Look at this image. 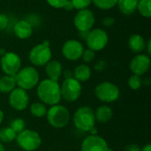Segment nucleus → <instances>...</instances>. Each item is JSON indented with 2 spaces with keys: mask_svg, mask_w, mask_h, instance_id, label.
<instances>
[{
  "mask_svg": "<svg viewBox=\"0 0 151 151\" xmlns=\"http://www.w3.org/2000/svg\"><path fill=\"white\" fill-rule=\"evenodd\" d=\"M107 151H113V150H111V149H108V150Z\"/></svg>",
  "mask_w": 151,
  "mask_h": 151,
  "instance_id": "nucleus-42",
  "label": "nucleus"
},
{
  "mask_svg": "<svg viewBox=\"0 0 151 151\" xmlns=\"http://www.w3.org/2000/svg\"><path fill=\"white\" fill-rule=\"evenodd\" d=\"M25 127H26V124H25L24 119H15L11 122V125H10V127L17 134L21 133L23 130H25Z\"/></svg>",
  "mask_w": 151,
  "mask_h": 151,
  "instance_id": "nucleus-27",
  "label": "nucleus"
},
{
  "mask_svg": "<svg viewBox=\"0 0 151 151\" xmlns=\"http://www.w3.org/2000/svg\"><path fill=\"white\" fill-rule=\"evenodd\" d=\"M48 4L54 8H63L68 0H46Z\"/></svg>",
  "mask_w": 151,
  "mask_h": 151,
  "instance_id": "nucleus-31",
  "label": "nucleus"
},
{
  "mask_svg": "<svg viewBox=\"0 0 151 151\" xmlns=\"http://www.w3.org/2000/svg\"><path fill=\"white\" fill-rule=\"evenodd\" d=\"M108 149L106 141L97 134L86 137L81 144V151H107Z\"/></svg>",
  "mask_w": 151,
  "mask_h": 151,
  "instance_id": "nucleus-14",
  "label": "nucleus"
},
{
  "mask_svg": "<svg viewBox=\"0 0 151 151\" xmlns=\"http://www.w3.org/2000/svg\"><path fill=\"white\" fill-rule=\"evenodd\" d=\"M112 116H113V111H112L111 108H110L107 105L99 106L95 112L96 120H97L100 123L109 122L111 119Z\"/></svg>",
  "mask_w": 151,
  "mask_h": 151,
  "instance_id": "nucleus-19",
  "label": "nucleus"
},
{
  "mask_svg": "<svg viewBox=\"0 0 151 151\" xmlns=\"http://www.w3.org/2000/svg\"><path fill=\"white\" fill-rule=\"evenodd\" d=\"M22 151H26V150H22Z\"/></svg>",
  "mask_w": 151,
  "mask_h": 151,
  "instance_id": "nucleus-43",
  "label": "nucleus"
},
{
  "mask_svg": "<svg viewBox=\"0 0 151 151\" xmlns=\"http://www.w3.org/2000/svg\"><path fill=\"white\" fill-rule=\"evenodd\" d=\"M15 76L4 75L0 78V92L1 93H10L16 87Z\"/></svg>",
  "mask_w": 151,
  "mask_h": 151,
  "instance_id": "nucleus-21",
  "label": "nucleus"
},
{
  "mask_svg": "<svg viewBox=\"0 0 151 151\" xmlns=\"http://www.w3.org/2000/svg\"><path fill=\"white\" fill-rule=\"evenodd\" d=\"M103 22H104V25L105 27H111L114 24L115 19L113 18H111V17H106V18L104 19V21Z\"/></svg>",
  "mask_w": 151,
  "mask_h": 151,
  "instance_id": "nucleus-33",
  "label": "nucleus"
},
{
  "mask_svg": "<svg viewBox=\"0 0 151 151\" xmlns=\"http://www.w3.org/2000/svg\"><path fill=\"white\" fill-rule=\"evenodd\" d=\"M137 9L141 15L150 18L151 15V0H139Z\"/></svg>",
  "mask_w": 151,
  "mask_h": 151,
  "instance_id": "nucleus-25",
  "label": "nucleus"
},
{
  "mask_svg": "<svg viewBox=\"0 0 151 151\" xmlns=\"http://www.w3.org/2000/svg\"><path fill=\"white\" fill-rule=\"evenodd\" d=\"M103 65H104V62L100 61V62L96 65V69L97 71H103V70L104 69V66H103Z\"/></svg>",
  "mask_w": 151,
  "mask_h": 151,
  "instance_id": "nucleus-36",
  "label": "nucleus"
},
{
  "mask_svg": "<svg viewBox=\"0 0 151 151\" xmlns=\"http://www.w3.org/2000/svg\"><path fill=\"white\" fill-rule=\"evenodd\" d=\"M92 1L98 8L103 10H109L113 8L118 2V0H92Z\"/></svg>",
  "mask_w": 151,
  "mask_h": 151,
  "instance_id": "nucleus-26",
  "label": "nucleus"
},
{
  "mask_svg": "<svg viewBox=\"0 0 151 151\" xmlns=\"http://www.w3.org/2000/svg\"><path fill=\"white\" fill-rule=\"evenodd\" d=\"M45 72L50 80L58 81L62 74V65L57 60H50L45 65Z\"/></svg>",
  "mask_w": 151,
  "mask_h": 151,
  "instance_id": "nucleus-16",
  "label": "nucleus"
},
{
  "mask_svg": "<svg viewBox=\"0 0 151 151\" xmlns=\"http://www.w3.org/2000/svg\"><path fill=\"white\" fill-rule=\"evenodd\" d=\"M73 8L80 10H83V9H87L88 6H89V4H91L92 0H71Z\"/></svg>",
  "mask_w": 151,
  "mask_h": 151,
  "instance_id": "nucleus-29",
  "label": "nucleus"
},
{
  "mask_svg": "<svg viewBox=\"0 0 151 151\" xmlns=\"http://www.w3.org/2000/svg\"><path fill=\"white\" fill-rule=\"evenodd\" d=\"M150 67V58L144 54L136 55L130 63V70L135 75L142 76L146 73Z\"/></svg>",
  "mask_w": 151,
  "mask_h": 151,
  "instance_id": "nucleus-15",
  "label": "nucleus"
},
{
  "mask_svg": "<svg viewBox=\"0 0 151 151\" xmlns=\"http://www.w3.org/2000/svg\"><path fill=\"white\" fill-rule=\"evenodd\" d=\"M73 21L79 32H89L95 24V16L90 10L83 9L76 13Z\"/></svg>",
  "mask_w": 151,
  "mask_h": 151,
  "instance_id": "nucleus-11",
  "label": "nucleus"
},
{
  "mask_svg": "<svg viewBox=\"0 0 151 151\" xmlns=\"http://www.w3.org/2000/svg\"><path fill=\"white\" fill-rule=\"evenodd\" d=\"M150 45H151V41L150 40V41H149V42H148V52H149V54H150L151 53Z\"/></svg>",
  "mask_w": 151,
  "mask_h": 151,
  "instance_id": "nucleus-40",
  "label": "nucleus"
},
{
  "mask_svg": "<svg viewBox=\"0 0 151 151\" xmlns=\"http://www.w3.org/2000/svg\"><path fill=\"white\" fill-rule=\"evenodd\" d=\"M107 33L100 28H96L88 32L86 38L87 45L89 50L93 51H98L105 48L108 43Z\"/></svg>",
  "mask_w": 151,
  "mask_h": 151,
  "instance_id": "nucleus-9",
  "label": "nucleus"
},
{
  "mask_svg": "<svg viewBox=\"0 0 151 151\" xmlns=\"http://www.w3.org/2000/svg\"><path fill=\"white\" fill-rule=\"evenodd\" d=\"M141 151H151V145L150 144L145 145L142 149H141Z\"/></svg>",
  "mask_w": 151,
  "mask_h": 151,
  "instance_id": "nucleus-38",
  "label": "nucleus"
},
{
  "mask_svg": "<svg viewBox=\"0 0 151 151\" xmlns=\"http://www.w3.org/2000/svg\"><path fill=\"white\" fill-rule=\"evenodd\" d=\"M128 46H129V49L133 52L139 54L145 50L146 42L141 35L134 34L130 36L129 41H128Z\"/></svg>",
  "mask_w": 151,
  "mask_h": 151,
  "instance_id": "nucleus-18",
  "label": "nucleus"
},
{
  "mask_svg": "<svg viewBox=\"0 0 151 151\" xmlns=\"http://www.w3.org/2000/svg\"><path fill=\"white\" fill-rule=\"evenodd\" d=\"M125 151H141V148L137 144H128L126 147Z\"/></svg>",
  "mask_w": 151,
  "mask_h": 151,
  "instance_id": "nucleus-34",
  "label": "nucleus"
},
{
  "mask_svg": "<svg viewBox=\"0 0 151 151\" xmlns=\"http://www.w3.org/2000/svg\"><path fill=\"white\" fill-rule=\"evenodd\" d=\"M63 8H64L65 10H66V11H71V10H73V5L71 0H68Z\"/></svg>",
  "mask_w": 151,
  "mask_h": 151,
  "instance_id": "nucleus-35",
  "label": "nucleus"
},
{
  "mask_svg": "<svg viewBox=\"0 0 151 151\" xmlns=\"http://www.w3.org/2000/svg\"><path fill=\"white\" fill-rule=\"evenodd\" d=\"M3 119H4V112H3V111L0 109V124L2 123Z\"/></svg>",
  "mask_w": 151,
  "mask_h": 151,
  "instance_id": "nucleus-39",
  "label": "nucleus"
},
{
  "mask_svg": "<svg viewBox=\"0 0 151 151\" xmlns=\"http://www.w3.org/2000/svg\"><path fill=\"white\" fill-rule=\"evenodd\" d=\"M83 50V45L77 40H69L65 42L62 48L64 57L70 61H75L81 58Z\"/></svg>",
  "mask_w": 151,
  "mask_h": 151,
  "instance_id": "nucleus-13",
  "label": "nucleus"
},
{
  "mask_svg": "<svg viewBox=\"0 0 151 151\" xmlns=\"http://www.w3.org/2000/svg\"><path fill=\"white\" fill-rule=\"evenodd\" d=\"M17 134L9 127L0 129V141L4 143L12 142L16 139Z\"/></svg>",
  "mask_w": 151,
  "mask_h": 151,
  "instance_id": "nucleus-24",
  "label": "nucleus"
},
{
  "mask_svg": "<svg viewBox=\"0 0 151 151\" xmlns=\"http://www.w3.org/2000/svg\"><path fill=\"white\" fill-rule=\"evenodd\" d=\"M64 75H65V79H68V78H73V74H72V73H71L69 70L65 71V73H64Z\"/></svg>",
  "mask_w": 151,
  "mask_h": 151,
  "instance_id": "nucleus-37",
  "label": "nucleus"
},
{
  "mask_svg": "<svg viewBox=\"0 0 151 151\" xmlns=\"http://www.w3.org/2000/svg\"><path fill=\"white\" fill-rule=\"evenodd\" d=\"M96 121L95 112L88 106L79 108L73 116L74 126L77 129L83 132H88L93 127H95Z\"/></svg>",
  "mask_w": 151,
  "mask_h": 151,
  "instance_id": "nucleus-4",
  "label": "nucleus"
},
{
  "mask_svg": "<svg viewBox=\"0 0 151 151\" xmlns=\"http://www.w3.org/2000/svg\"><path fill=\"white\" fill-rule=\"evenodd\" d=\"M16 141L18 145L26 151L36 150L42 144L41 136L38 133L25 129L21 133L18 134L16 136Z\"/></svg>",
  "mask_w": 151,
  "mask_h": 151,
  "instance_id": "nucleus-5",
  "label": "nucleus"
},
{
  "mask_svg": "<svg viewBox=\"0 0 151 151\" xmlns=\"http://www.w3.org/2000/svg\"><path fill=\"white\" fill-rule=\"evenodd\" d=\"M37 96L45 104L51 106L58 104L61 100L60 86L58 81L45 79L38 84Z\"/></svg>",
  "mask_w": 151,
  "mask_h": 151,
  "instance_id": "nucleus-1",
  "label": "nucleus"
},
{
  "mask_svg": "<svg viewBox=\"0 0 151 151\" xmlns=\"http://www.w3.org/2000/svg\"><path fill=\"white\" fill-rule=\"evenodd\" d=\"M9 24V19L6 15L0 13V30H4Z\"/></svg>",
  "mask_w": 151,
  "mask_h": 151,
  "instance_id": "nucleus-32",
  "label": "nucleus"
},
{
  "mask_svg": "<svg viewBox=\"0 0 151 151\" xmlns=\"http://www.w3.org/2000/svg\"><path fill=\"white\" fill-rule=\"evenodd\" d=\"M1 68L6 75L15 76L21 69V60L19 55L14 52H6L1 58Z\"/></svg>",
  "mask_w": 151,
  "mask_h": 151,
  "instance_id": "nucleus-10",
  "label": "nucleus"
},
{
  "mask_svg": "<svg viewBox=\"0 0 151 151\" xmlns=\"http://www.w3.org/2000/svg\"><path fill=\"white\" fill-rule=\"evenodd\" d=\"M13 31L15 35L19 39H27L31 36L33 33V28L29 22L26 20H19L15 24Z\"/></svg>",
  "mask_w": 151,
  "mask_h": 151,
  "instance_id": "nucleus-17",
  "label": "nucleus"
},
{
  "mask_svg": "<svg viewBox=\"0 0 151 151\" xmlns=\"http://www.w3.org/2000/svg\"><path fill=\"white\" fill-rule=\"evenodd\" d=\"M139 0H118L119 10L122 13L129 15L134 13L137 10V4Z\"/></svg>",
  "mask_w": 151,
  "mask_h": 151,
  "instance_id": "nucleus-22",
  "label": "nucleus"
},
{
  "mask_svg": "<svg viewBox=\"0 0 151 151\" xmlns=\"http://www.w3.org/2000/svg\"><path fill=\"white\" fill-rule=\"evenodd\" d=\"M81 90L82 88L80 81H78L74 78L65 79L60 87L61 98L69 103L75 102L81 96Z\"/></svg>",
  "mask_w": 151,
  "mask_h": 151,
  "instance_id": "nucleus-7",
  "label": "nucleus"
},
{
  "mask_svg": "<svg viewBox=\"0 0 151 151\" xmlns=\"http://www.w3.org/2000/svg\"><path fill=\"white\" fill-rule=\"evenodd\" d=\"M30 112L35 118H42L47 113V108L44 104L35 102L30 106Z\"/></svg>",
  "mask_w": 151,
  "mask_h": 151,
  "instance_id": "nucleus-23",
  "label": "nucleus"
},
{
  "mask_svg": "<svg viewBox=\"0 0 151 151\" xmlns=\"http://www.w3.org/2000/svg\"><path fill=\"white\" fill-rule=\"evenodd\" d=\"M0 151H5V150H4V147L3 146V144L0 142Z\"/></svg>",
  "mask_w": 151,
  "mask_h": 151,
  "instance_id": "nucleus-41",
  "label": "nucleus"
},
{
  "mask_svg": "<svg viewBox=\"0 0 151 151\" xmlns=\"http://www.w3.org/2000/svg\"><path fill=\"white\" fill-rule=\"evenodd\" d=\"M29 104V97L26 90L20 88H15L9 95V104L12 109L18 111L27 109Z\"/></svg>",
  "mask_w": 151,
  "mask_h": 151,
  "instance_id": "nucleus-12",
  "label": "nucleus"
},
{
  "mask_svg": "<svg viewBox=\"0 0 151 151\" xmlns=\"http://www.w3.org/2000/svg\"><path fill=\"white\" fill-rule=\"evenodd\" d=\"M47 120L49 124L55 128L65 127L70 120V112L63 105H52L47 111Z\"/></svg>",
  "mask_w": 151,
  "mask_h": 151,
  "instance_id": "nucleus-3",
  "label": "nucleus"
},
{
  "mask_svg": "<svg viewBox=\"0 0 151 151\" xmlns=\"http://www.w3.org/2000/svg\"><path fill=\"white\" fill-rule=\"evenodd\" d=\"M142 85V80L141 78V76L133 74L132 76H130V78L128 79V86L130 88H132L133 90H137L139 89Z\"/></svg>",
  "mask_w": 151,
  "mask_h": 151,
  "instance_id": "nucleus-28",
  "label": "nucleus"
},
{
  "mask_svg": "<svg viewBox=\"0 0 151 151\" xmlns=\"http://www.w3.org/2000/svg\"><path fill=\"white\" fill-rule=\"evenodd\" d=\"M16 84L24 90H29L36 87L40 81L38 71L32 66L20 69L15 75Z\"/></svg>",
  "mask_w": 151,
  "mask_h": 151,
  "instance_id": "nucleus-2",
  "label": "nucleus"
},
{
  "mask_svg": "<svg viewBox=\"0 0 151 151\" xmlns=\"http://www.w3.org/2000/svg\"><path fill=\"white\" fill-rule=\"evenodd\" d=\"M96 97L104 103L116 102L119 97V88L111 82L104 81L98 84L95 89Z\"/></svg>",
  "mask_w": 151,
  "mask_h": 151,
  "instance_id": "nucleus-8",
  "label": "nucleus"
},
{
  "mask_svg": "<svg viewBox=\"0 0 151 151\" xmlns=\"http://www.w3.org/2000/svg\"><path fill=\"white\" fill-rule=\"evenodd\" d=\"M91 70L87 65H80L73 71V78L80 82H85L90 79Z\"/></svg>",
  "mask_w": 151,
  "mask_h": 151,
  "instance_id": "nucleus-20",
  "label": "nucleus"
},
{
  "mask_svg": "<svg viewBox=\"0 0 151 151\" xmlns=\"http://www.w3.org/2000/svg\"><path fill=\"white\" fill-rule=\"evenodd\" d=\"M51 58V50L48 41L35 46L29 52L30 62L36 66L45 65Z\"/></svg>",
  "mask_w": 151,
  "mask_h": 151,
  "instance_id": "nucleus-6",
  "label": "nucleus"
},
{
  "mask_svg": "<svg viewBox=\"0 0 151 151\" xmlns=\"http://www.w3.org/2000/svg\"><path fill=\"white\" fill-rule=\"evenodd\" d=\"M81 58H82L84 62L90 63L94 59V58H95V51H93V50H91L89 49H88L86 50H83Z\"/></svg>",
  "mask_w": 151,
  "mask_h": 151,
  "instance_id": "nucleus-30",
  "label": "nucleus"
}]
</instances>
